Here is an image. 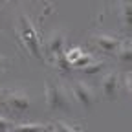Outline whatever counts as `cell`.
I'll use <instances>...</instances> for the list:
<instances>
[{
	"mask_svg": "<svg viewBox=\"0 0 132 132\" xmlns=\"http://www.w3.org/2000/svg\"><path fill=\"white\" fill-rule=\"evenodd\" d=\"M82 53H85V52H82L81 48H70V50H66V52H64V59L68 61V62H70V66H72V64H73V62L82 55Z\"/></svg>",
	"mask_w": 132,
	"mask_h": 132,
	"instance_id": "14",
	"label": "cell"
},
{
	"mask_svg": "<svg viewBox=\"0 0 132 132\" xmlns=\"http://www.w3.org/2000/svg\"><path fill=\"white\" fill-rule=\"evenodd\" d=\"M13 127H15V123H11L4 116H0V132H11Z\"/></svg>",
	"mask_w": 132,
	"mask_h": 132,
	"instance_id": "15",
	"label": "cell"
},
{
	"mask_svg": "<svg viewBox=\"0 0 132 132\" xmlns=\"http://www.w3.org/2000/svg\"><path fill=\"white\" fill-rule=\"evenodd\" d=\"M55 127L50 123H19L11 132H53Z\"/></svg>",
	"mask_w": 132,
	"mask_h": 132,
	"instance_id": "8",
	"label": "cell"
},
{
	"mask_svg": "<svg viewBox=\"0 0 132 132\" xmlns=\"http://www.w3.org/2000/svg\"><path fill=\"white\" fill-rule=\"evenodd\" d=\"M101 94L105 99H108V101H116L119 95V86H121V82H119V73L118 72H108L106 75H103L101 79Z\"/></svg>",
	"mask_w": 132,
	"mask_h": 132,
	"instance_id": "7",
	"label": "cell"
},
{
	"mask_svg": "<svg viewBox=\"0 0 132 132\" xmlns=\"http://www.w3.org/2000/svg\"><path fill=\"white\" fill-rule=\"evenodd\" d=\"M66 52V31L64 29H55L46 40V48H44V55L48 57V61L55 62L57 59H61Z\"/></svg>",
	"mask_w": 132,
	"mask_h": 132,
	"instance_id": "3",
	"label": "cell"
},
{
	"mask_svg": "<svg viewBox=\"0 0 132 132\" xmlns=\"http://www.w3.org/2000/svg\"><path fill=\"white\" fill-rule=\"evenodd\" d=\"M105 68H106V62H105V61H94L90 66H86V68H82V70H79V72H81L82 75L94 77V75H99Z\"/></svg>",
	"mask_w": 132,
	"mask_h": 132,
	"instance_id": "11",
	"label": "cell"
},
{
	"mask_svg": "<svg viewBox=\"0 0 132 132\" xmlns=\"http://www.w3.org/2000/svg\"><path fill=\"white\" fill-rule=\"evenodd\" d=\"M121 13V24L127 31H132V2H123L118 6Z\"/></svg>",
	"mask_w": 132,
	"mask_h": 132,
	"instance_id": "10",
	"label": "cell"
},
{
	"mask_svg": "<svg viewBox=\"0 0 132 132\" xmlns=\"http://www.w3.org/2000/svg\"><path fill=\"white\" fill-rule=\"evenodd\" d=\"M92 46H95V50H99L105 55H116L119 52V46L123 42L121 37L110 35V33H94L90 37Z\"/></svg>",
	"mask_w": 132,
	"mask_h": 132,
	"instance_id": "4",
	"label": "cell"
},
{
	"mask_svg": "<svg viewBox=\"0 0 132 132\" xmlns=\"http://www.w3.org/2000/svg\"><path fill=\"white\" fill-rule=\"evenodd\" d=\"M2 103L6 108H9L15 114H24L31 108V99L22 90H11L2 97Z\"/></svg>",
	"mask_w": 132,
	"mask_h": 132,
	"instance_id": "5",
	"label": "cell"
},
{
	"mask_svg": "<svg viewBox=\"0 0 132 132\" xmlns=\"http://www.w3.org/2000/svg\"><path fill=\"white\" fill-rule=\"evenodd\" d=\"M46 105H48V110H52V112H70L72 110L70 94L64 88L62 82H57V81L46 82Z\"/></svg>",
	"mask_w": 132,
	"mask_h": 132,
	"instance_id": "2",
	"label": "cell"
},
{
	"mask_svg": "<svg viewBox=\"0 0 132 132\" xmlns=\"http://www.w3.org/2000/svg\"><path fill=\"white\" fill-rule=\"evenodd\" d=\"M53 127H55L57 132H85L79 125H68V123H64V121H57Z\"/></svg>",
	"mask_w": 132,
	"mask_h": 132,
	"instance_id": "13",
	"label": "cell"
},
{
	"mask_svg": "<svg viewBox=\"0 0 132 132\" xmlns=\"http://www.w3.org/2000/svg\"><path fill=\"white\" fill-rule=\"evenodd\" d=\"M125 88L132 94V72H128V73H125Z\"/></svg>",
	"mask_w": 132,
	"mask_h": 132,
	"instance_id": "16",
	"label": "cell"
},
{
	"mask_svg": "<svg viewBox=\"0 0 132 132\" xmlns=\"http://www.w3.org/2000/svg\"><path fill=\"white\" fill-rule=\"evenodd\" d=\"M116 59H118L119 64H127L132 66V39H123L119 52L116 53Z\"/></svg>",
	"mask_w": 132,
	"mask_h": 132,
	"instance_id": "9",
	"label": "cell"
},
{
	"mask_svg": "<svg viewBox=\"0 0 132 132\" xmlns=\"http://www.w3.org/2000/svg\"><path fill=\"white\" fill-rule=\"evenodd\" d=\"M7 66V57L6 55H0V72H4Z\"/></svg>",
	"mask_w": 132,
	"mask_h": 132,
	"instance_id": "17",
	"label": "cell"
},
{
	"mask_svg": "<svg viewBox=\"0 0 132 132\" xmlns=\"http://www.w3.org/2000/svg\"><path fill=\"white\" fill-rule=\"evenodd\" d=\"M19 37H20L22 44L26 46V50L29 52L31 57H35L39 61L44 59V46L40 44L39 31L35 29L31 19H28L26 15L19 16Z\"/></svg>",
	"mask_w": 132,
	"mask_h": 132,
	"instance_id": "1",
	"label": "cell"
},
{
	"mask_svg": "<svg viewBox=\"0 0 132 132\" xmlns=\"http://www.w3.org/2000/svg\"><path fill=\"white\" fill-rule=\"evenodd\" d=\"M94 61H95V57H94L92 53H82V55L72 64V68H75V70H82V68H86V66H90Z\"/></svg>",
	"mask_w": 132,
	"mask_h": 132,
	"instance_id": "12",
	"label": "cell"
},
{
	"mask_svg": "<svg viewBox=\"0 0 132 132\" xmlns=\"http://www.w3.org/2000/svg\"><path fill=\"white\" fill-rule=\"evenodd\" d=\"M70 92H72L73 99L85 110L94 108V105H95V92H94V88L88 85V82H85V81H73Z\"/></svg>",
	"mask_w": 132,
	"mask_h": 132,
	"instance_id": "6",
	"label": "cell"
}]
</instances>
